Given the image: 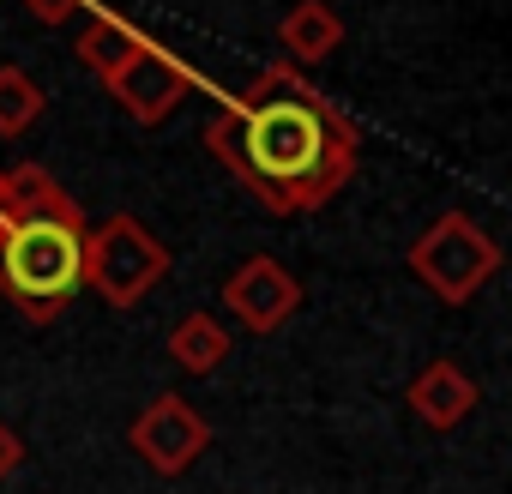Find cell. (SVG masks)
Here are the masks:
<instances>
[{
  "label": "cell",
  "instance_id": "6da1fadb",
  "mask_svg": "<svg viewBox=\"0 0 512 494\" xmlns=\"http://www.w3.org/2000/svg\"><path fill=\"white\" fill-rule=\"evenodd\" d=\"M205 151L260 205H272L278 217H302L356 175L362 133L296 67H266L205 127Z\"/></svg>",
  "mask_w": 512,
  "mask_h": 494
},
{
  "label": "cell",
  "instance_id": "7a4b0ae2",
  "mask_svg": "<svg viewBox=\"0 0 512 494\" xmlns=\"http://www.w3.org/2000/svg\"><path fill=\"white\" fill-rule=\"evenodd\" d=\"M85 284V211L37 163L7 169L0 217V290L31 326H49Z\"/></svg>",
  "mask_w": 512,
  "mask_h": 494
},
{
  "label": "cell",
  "instance_id": "3957f363",
  "mask_svg": "<svg viewBox=\"0 0 512 494\" xmlns=\"http://www.w3.org/2000/svg\"><path fill=\"white\" fill-rule=\"evenodd\" d=\"M169 272V247L139 223V217H109L97 229H85V284L109 302V308H139Z\"/></svg>",
  "mask_w": 512,
  "mask_h": 494
},
{
  "label": "cell",
  "instance_id": "277c9868",
  "mask_svg": "<svg viewBox=\"0 0 512 494\" xmlns=\"http://www.w3.org/2000/svg\"><path fill=\"white\" fill-rule=\"evenodd\" d=\"M410 272L440 296V302H470L494 272H500V247L482 223H470L464 211H440L416 241H410Z\"/></svg>",
  "mask_w": 512,
  "mask_h": 494
},
{
  "label": "cell",
  "instance_id": "5b68a950",
  "mask_svg": "<svg viewBox=\"0 0 512 494\" xmlns=\"http://www.w3.org/2000/svg\"><path fill=\"white\" fill-rule=\"evenodd\" d=\"M193 85H199V79H193V67H187L181 55H169L163 43H145V49H139V55H133L103 91L127 109V121H139V127H163V121L193 97Z\"/></svg>",
  "mask_w": 512,
  "mask_h": 494
},
{
  "label": "cell",
  "instance_id": "8992f818",
  "mask_svg": "<svg viewBox=\"0 0 512 494\" xmlns=\"http://www.w3.org/2000/svg\"><path fill=\"white\" fill-rule=\"evenodd\" d=\"M127 440H133V452H139L157 476H181V470H193V464L205 458V446H211V422H205L187 398L157 392V398L133 416Z\"/></svg>",
  "mask_w": 512,
  "mask_h": 494
},
{
  "label": "cell",
  "instance_id": "52a82bcc",
  "mask_svg": "<svg viewBox=\"0 0 512 494\" xmlns=\"http://www.w3.org/2000/svg\"><path fill=\"white\" fill-rule=\"evenodd\" d=\"M223 308H229L253 338H272V332H284V326L296 320L302 284H296V272H290L284 260L253 254V260H241V266L223 278Z\"/></svg>",
  "mask_w": 512,
  "mask_h": 494
},
{
  "label": "cell",
  "instance_id": "ba28073f",
  "mask_svg": "<svg viewBox=\"0 0 512 494\" xmlns=\"http://www.w3.org/2000/svg\"><path fill=\"white\" fill-rule=\"evenodd\" d=\"M404 404L416 410V422H428V428H458L476 404H482V392H476V380L452 362V356H440V362H428L416 380H410V392H404Z\"/></svg>",
  "mask_w": 512,
  "mask_h": 494
},
{
  "label": "cell",
  "instance_id": "9c48e42d",
  "mask_svg": "<svg viewBox=\"0 0 512 494\" xmlns=\"http://www.w3.org/2000/svg\"><path fill=\"white\" fill-rule=\"evenodd\" d=\"M151 37L139 31V25H127V19H115V13H97V7H85V25H79V61L109 85L139 49H145Z\"/></svg>",
  "mask_w": 512,
  "mask_h": 494
},
{
  "label": "cell",
  "instance_id": "30bf717a",
  "mask_svg": "<svg viewBox=\"0 0 512 494\" xmlns=\"http://www.w3.org/2000/svg\"><path fill=\"white\" fill-rule=\"evenodd\" d=\"M278 37H284L290 61H302V67H320L326 55H338V43H344V25H338V13L326 7V0H296V7L284 13V25H278Z\"/></svg>",
  "mask_w": 512,
  "mask_h": 494
},
{
  "label": "cell",
  "instance_id": "8fae6325",
  "mask_svg": "<svg viewBox=\"0 0 512 494\" xmlns=\"http://www.w3.org/2000/svg\"><path fill=\"white\" fill-rule=\"evenodd\" d=\"M169 362H175L181 374H193V380L217 374V368L229 362V332H223V320H217V314H187V320H175V326H169Z\"/></svg>",
  "mask_w": 512,
  "mask_h": 494
},
{
  "label": "cell",
  "instance_id": "7c38bea8",
  "mask_svg": "<svg viewBox=\"0 0 512 494\" xmlns=\"http://www.w3.org/2000/svg\"><path fill=\"white\" fill-rule=\"evenodd\" d=\"M43 109H49V97L25 67H0V139H19L25 127H37Z\"/></svg>",
  "mask_w": 512,
  "mask_h": 494
},
{
  "label": "cell",
  "instance_id": "4fadbf2b",
  "mask_svg": "<svg viewBox=\"0 0 512 494\" xmlns=\"http://www.w3.org/2000/svg\"><path fill=\"white\" fill-rule=\"evenodd\" d=\"M19 7L37 19V25H67V19H79L91 0H19Z\"/></svg>",
  "mask_w": 512,
  "mask_h": 494
},
{
  "label": "cell",
  "instance_id": "5bb4252c",
  "mask_svg": "<svg viewBox=\"0 0 512 494\" xmlns=\"http://www.w3.org/2000/svg\"><path fill=\"white\" fill-rule=\"evenodd\" d=\"M19 464H25V440H19V428H13V422H0V482H7Z\"/></svg>",
  "mask_w": 512,
  "mask_h": 494
},
{
  "label": "cell",
  "instance_id": "9a60e30c",
  "mask_svg": "<svg viewBox=\"0 0 512 494\" xmlns=\"http://www.w3.org/2000/svg\"><path fill=\"white\" fill-rule=\"evenodd\" d=\"M0 217H7V169H0Z\"/></svg>",
  "mask_w": 512,
  "mask_h": 494
}]
</instances>
